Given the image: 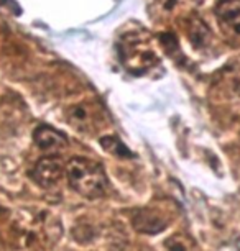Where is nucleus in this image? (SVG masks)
Instances as JSON below:
<instances>
[{
  "label": "nucleus",
  "instance_id": "obj_1",
  "mask_svg": "<svg viewBox=\"0 0 240 251\" xmlns=\"http://www.w3.org/2000/svg\"><path fill=\"white\" fill-rule=\"evenodd\" d=\"M66 176L73 191L89 199L102 196L107 187L102 166L87 158H73L66 166Z\"/></svg>",
  "mask_w": 240,
  "mask_h": 251
},
{
  "label": "nucleus",
  "instance_id": "obj_2",
  "mask_svg": "<svg viewBox=\"0 0 240 251\" xmlns=\"http://www.w3.org/2000/svg\"><path fill=\"white\" fill-rule=\"evenodd\" d=\"M215 17L227 40L240 45V0H222L215 7Z\"/></svg>",
  "mask_w": 240,
  "mask_h": 251
},
{
  "label": "nucleus",
  "instance_id": "obj_3",
  "mask_svg": "<svg viewBox=\"0 0 240 251\" xmlns=\"http://www.w3.org/2000/svg\"><path fill=\"white\" fill-rule=\"evenodd\" d=\"M122 59H124L127 69L135 74L145 73L148 68H152L157 63V56L153 54V51L148 48L142 50V41L138 40L130 41L129 46H125L122 50Z\"/></svg>",
  "mask_w": 240,
  "mask_h": 251
},
{
  "label": "nucleus",
  "instance_id": "obj_4",
  "mask_svg": "<svg viewBox=\"0 0 240 251\" xmlns=\"http://www.w3.org/2000/svg\"><path fill=\"white\" fill-rule=\"evenodd\" d=\"M64 174V164L59 158L54 156H46L40 159L31 171V177L35 179L36 184L41 187H51L63 177Z\"/></svg>",
  "mask_w": 240,
  "mask_h": 251
},
{
  "label": "nucleus",
  "instance_id": "obj_5",
  "mask_svg": "<svg viewBox=\"0 0 240 251\" xmlns=\"http://www.w3.org/2000/svg\"><path fill=\"white\" fill-rule=\"evenodd\" d=\"M133 226L142 233L155 235L166 228V220L152 210H138L133 217Z\"/></svg>",
  "mask_w": 240,
  "mask_h": 251
},
{
  "label": "nucleus",
  "instance_id": "obj_6",
  "mask_svg": "<svg viewBox=\"0 0 240 251\" xmlns=\"http://www.w3.org/2000/svg\"><path fill=\"white\" fill-rule=\"evenodd\" d=\"M33 140L38 148L48 151V150H59L66 146V136L61 131L51 128V126H38L33 133Z\"/></svg>",
  "mask_w": 240,
  "mask_h": 251
},
{
  "label": "nucleus",
  "instance_id": "obj_7",
  "mask_svg": "<svg viewBox=\"0 0 240 251\" xmlns=\"http://www.w3.org/2000/svg\"><path fill=\"white\" fill-rule=\"evenodd\" d=\"M101 145H102V148L115 156H122V158H130L132 156L130 150L127 148L119 138H115V136H106V138L101 140Z\"/></svg>",
  "mask_w": 240,
  "mask_h": 251
},
{
  "label": "nucleus",
  "instance_id": "obj_8",
  "mask_svg": "<svg viewBox=\"0 0 240 251\" xmlns=\"http://www.w3.org/2000/svg\"><path fill=\"white\" fill-rule=\"evenodd\" d=\"M189 36H191V40H192V43H194V46H204L209 41L211 31H209V28L204 25V22L196 20L191 25Z\"/></svg>",
  "mask_w": 240,
  "mask_h": 251
},
{
  "label": "nucleus",
  "instance_id": "obj_9",
  "mask_svg": "<svg viewBox=\"0 0 240 251\" xmlns=\"http://www.w3.org/2000/svg\"><path fill=\"white\" fill-rule=\"evenodd\" d=\"M164 246H166V251H194L191 240L181 233L173 235L171 238H168L164 241Z\"/></svg>",
  "mask_w": 240,
  "mask_h": 251
},
{
  "label": "nucleus",
  "instance_id": "obj_10",
  "mask_svg": "<svg viewBox=\"0 0 240 251\" xmlns=\"http://www.w3.org/2000/svg\"><path fill=\"white\" fill-rule=\"evenodd\" d=\"M0 251H3V245H2V240H0Z\"/></svg>",
  "mask_w": 240,
  "mask_h": 251
},
{
  "label": "nucleus",
  "instance_id": "obj_11",
  "mask_svg": "<svg viewBox=\"0 0 240 251\" xmlns=\"http://www.w3.org/2000/svg\"><path fill=\"white\" fill-rule=\"evenodd\" d=\"M239 250H240V241H239Z\"/></svg>",
  "mask_w": 240,
  "mask_h": 251
}]
</instances>
